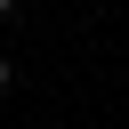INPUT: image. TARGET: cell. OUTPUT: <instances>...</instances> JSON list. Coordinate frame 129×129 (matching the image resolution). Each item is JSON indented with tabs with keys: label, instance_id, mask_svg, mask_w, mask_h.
<instances>
[{
	"label": "cell",
	"instance_id": "1",
	"mask_svg": "<svg viewBox=\"0 0 129 129\" xmlns=\"http://www.w3.org/2000/svg\"><path fill=\"white\" fill-rule=\"evenodd\" d=\"M8 81H16V64H8V56H0V89H8Z\"/></svg>",
	"mask_w": 129,
	"mask_h": 129
},
{
	"label": "cell",
	"instance_id": "2",
	"mask_svg": "<svg viewBox=\"0 0 129 129\" xmlns=\"http://www.w3.org/2000/svg\"><path fill=\"white\" fill-rule=\"evenodd\" d=\"M8 8H16V0H0V16H8Z\"/></svg>",
	"mask_w": 129,
	"mask_h": 129
}]
</instances>
